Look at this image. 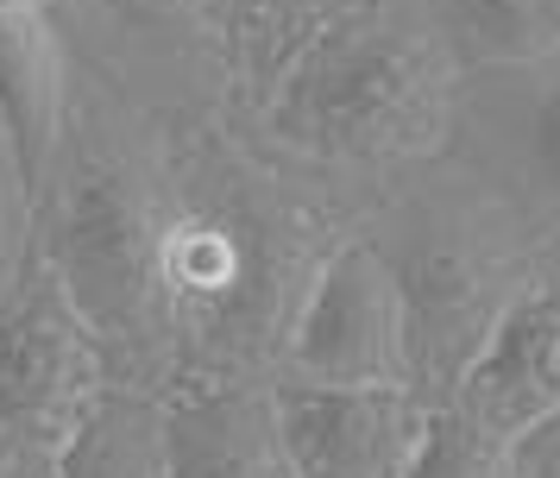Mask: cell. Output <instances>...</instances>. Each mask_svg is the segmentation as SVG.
<instances>
[{"instance_id":"6da1fadb","label":"cell","mask_w":560,"mask_h":478,"mask_svg":"<svg viewBox=\"0 0 560 478\" xmlns=\"http://www.w3.org/2000/svg\"><path fill=\"white\" fill-rule=\"evenodd\" d=\"M378 183L271 145L240 107H171L70 57L32 171L38 252L107 347L114 384L183 397L271 384L315 277Z\"/></svg>"},{"instance_id":"7a4b0ae2","label":"cell","mask_w":560,"mask_h":478,"mask_svg":"<svg viewBox=\"0 0 560 478\" xmlns=\"http://www.w3.org/2000/svg\"><path fill=\"white\" fill-rule=\"evenodd\" d=\"M359 233L378 246L404 296L409 390L441 409L541 265V246L516 208L447 151L384 176Z\"/></svg>"},{"instance_id":"3957f363","label":"cell","mask_w":560,"mask_h":478,"mask_svg":"<svg viewBox=\"0 0 560 478\" xmlns=\"http://www.w3.org/2000/svg\"><path fill=\"white\" fill-rule=\"evenodd\" d=\"M459 75L466 70L422 20L359 0L290 57L246 120L322 171L384 183L447 151Z\"/></svg>"},{"instance_id":"277c9868","label":"cell","mask_w":560,"mask_h":478,"mask_svg":"<svg viewBox=\"0 0 560 478\" xmlns=\"http://www.w3.org/2000/svg\"><path fill=\"white\" fill-rule=\"evenodd\" d=\"M107 347L45 252L0 302V422L26 447H63L107 397Z\"/></svg>"},{"instance_id":"5b68a950","label":"cell","mask_w":560,"mask_h":478,"mask_svg":"<svg viewBox=\"0 0 560 478\" xmlns=\"http://www.w3.org/2000/svg\"><path fill=\"white\" fill-rule=\"evenodd\" d=\"M447 158L516 208L535 246L560 252V45L459 75Z\"/></svg>"},{"instance_id":"8992f818","label":"cell","mask_w":560,"mask_h":478,"mask_svg":"<svg viewBox=\"0 0 560 478\" xmlns=\"http://www.w3.org/2000/svg\"><path fill=\"white\" fill-rule=\"evenodd\" d=\"M278 377H303V384H404L409 390L404 296H397V277H390V265L378 258V246L365 233H353V240H340L328 252L303 315L290 327Z\"/></svg>"},{"instance_id":"52a82bcc","label":"cell","mask_w":560,"mask_h":478,"mask_svg":"<svg viewBox=\"0 0 560 478\" xmlns=\"http://www.w3.org/2000/svg\"><path fill=\"white\" fill-rule=\"evenodd\" d=\"M296 478H409L434 434V403L404 384H271Z\"/></svg>"},{"instance_id":"ba28073f","label":"cell","mask_w":560,"mask_h":478,"mask_svg":"<svg viewBox=\"0 0 560 478\" xmlns=\"http://www.w3.org/2000/svg\"><path fill=\"white\" fill-rule=\"evenodd\" d=\"M441 409H459L504 441L560 409V252H541L498 334L485 340L472 372L459 377V390Z\"/></svg>"},{"instance_id":"9c48e42d","label":"cell","mask_w":560,"mask_h":478,"mask_svg":"<svg viewBox=\"0 0 560 478\" xmlns=\"http://www.w3.org/2000/svg\"><path fill=\"white\" fill-rule=\"evenodd\" d=\"M171 478H296L278 434L271 384H214L164 397Z\"/></svg>"},{"instance_id":"30bf717a","label":"cell","mask_w":560,"mask_h":478,"mask_svg":"<svg viewBox=\"0 0 560 478\" xmlns=\"http://www.w3.org/2000/svg\"><path fill=\"white\" fill-rule=\"evenodd\" d=\"M202 20L208 45L228 70V89L240 101V114H253L271 95V82L290 70V57L334 25L340 13H353L359 0H189Z\"/></svg>"},{"instance_id":"8fae6325","label":"cell","mask_w":560,"mask_h":478,"mask_svg":"<svg viewBox=\"0 0 560 478\" xmlns=\"http://www.w3.org/2000/svg\"><path fill=\"white\" fill-rule=\"evenodd\" d=\"M63 89H70V38L57 7H0V114L20 139L26 171L45 164L57 139Z\"/></svg>"},{"instance_id":"7c38bea8","label":"cell","mask_w":560,"mask_h":478,"mask_svg":"<svg viewBox=\"0 0 560 478\" xmlns=\"http://www.w3.org/2000/svg\"><path fill=\"white\" fill-rule=\"evenodd\" d=\"M57 459H63V478H171L164 397L132 390V384H107V397L57 447Z\"/></svg>"},{"instance_id":"4fadbf2b","label":"cell","mask_w":560,"mask_h":478,"mask_svg":"<svg viewBox=\"0 0 560 478\" xmlns=\"http://www.w3.org/2000/svg\"><path fill=\"white\" fill-rule=\"evenodd\" d=\"M416 20L447 45L459 70L523 63L560 45V0H429Z\"/></svg>"},{"instance_id":"5bb4252c","label":"cell","mask_w":560,"mask_h":478,"mask_svg":"<svg viewBox=\"0 0 560 478\" xmlns=\"http://www.w3.org/2000/svg\"><path fill=\"white\" fill-rule=\"evenodd\" d=\"M409 478H516V466H510L504 434L479 428L459 409H434V434Z\"/></svg>"},{"instance_id":"9a60e30c","label":"cell","mask_w":560,"mask_h":478,"mask_svg":"<svg viewBox=\"0 0 560 478\" xmlns=\"http://www.w3.org/2000/svg\"><path fill=\"white\" fill-rule=\"evenodd\" d=\"M38 252V221H32V171L20 158V139L0 114V302L20 283L26 258Z\"/></svg>"},{"instance_id":"2e32d148","label":"cell","mask_w":560,"mask_h":478,"mask_svg":"<svg viewBox=\"0 0 560 478\" xmlns=\"http://www.w3.org/2000/svg\"><path fill=\"white\" fill-rule=\"evenodd\" d=\"M510 466L516 478H560V409H548L535 428L510 441Z\"/></svg>"},{"instance_id":"e0dca14e","label":"cell","mask_w":560,"mask_h":478,"mask_svg":"<svg viewBox=\"0 0 560 478\" xmlns=\"http://www.w3.org/2000/svg\"><path fill=\"white\" fill-rule=\"evenodd\" d=\"M0 478H63V459H57L51 447H20V459Z\"/></svg>"},{"instance_id":"ac0fdd59","label":"cell","mask_w":560,"mask_h":478,"mask_svg":"<svg viewBox=\"0 0 560 478\" xmlns=\"http://www.w3.org/2000/svg\"><path fill=\"white\" fill-rule=\"evenodd\" d=\"M20 447H26V441H20V434H13V428L0 422V473H7V466H13V459H20Z\"/></svg>"},{"instance_id":"d6986e66","label":"cell","mask_w":560,"mask_h":478,"mask_svg":"<svg viewBox=\"0 0 560 478\" xmlns=\"http://www.w3.org/2000/svg\"><path fill=\"white\" fill-rule=\"evenodd\" d=\"M372 7H390V13H409V20H416V13H422L429 0H372Z\"/></svg>"}]
</instances>
